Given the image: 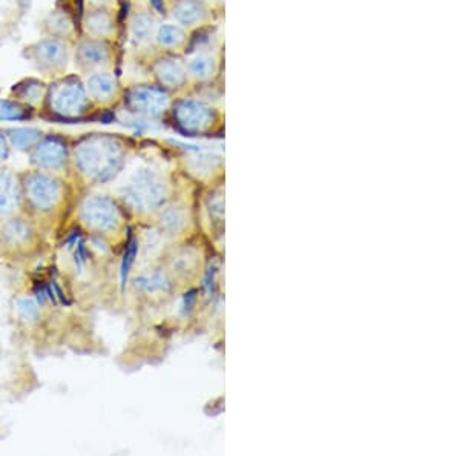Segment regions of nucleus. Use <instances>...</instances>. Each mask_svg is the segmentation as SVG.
<instances>
[{
    "label": "nucleus",
    "mask_w": 460,
    "mask_h": 456,
    "mask_svg": "<svg viewBox=\"0 0 460 456\" xmlns=\"http://www.w3.org/2000/svg\"><path fill=\"white\" fill-rule=\"evenodd\" d=\"M23 214L43 229H51L66 217V211L73 203L71 191L68 183L55 174L44 171H36L33 174L21 178Z\"/></svg>",
    "instance_id": "obj_1"
},
{
    "label": "nucleus",
    "mask_w": 460,
    "mask_h": 456,
    "mask_svg": "<svg viewBox=\"0 0 460 456\" xmlns=\"http://www.w3.org/2000/svg\"><path fill=\"white\" fill-rule=\"evenodd\" d=\"M75 169L89 184L110 182L123 165V147L117 140L94 137L77 147L74 154Z\"/></svg>",
    "instance_id": "obj_2"
},
{
    "label": "nucleus",
    "mask_w": 460,
    "mask_h": 456,
    "mask_svg": "<svg viewBox=\"0 0 460 456\" xmlns=\"http://www.w3.org/2000/svg\"><path fill=\"white\" fill-rule=\"evenodd\" d=\"M79 224L89 234L100 239H112L123 228V218L117 204L105 195L86 197L77 211Z\"/></svg>",
    "instance_id": "obj_3"
},
{
    "label": "nucleus",
    "mask_w": 460,
    "mask_h": 456,
    "mask_svg": "<svg viewBox=\"0 0 460 456\" xmlns=\"http://www.w3.org/2000/svg\"><path fill=\"white\" fill-rule=\"evenodd\" d=\"M121 198L136 212H149L158 209L166 200V186L155 171L143 168L127 178Z\"/></svg>",
    "instance_id": "obj_4"
},
{
    "label": "nucleus",
    "mask_w": 460,
    "mask_h": 456,
    "mask_svg": "<svg viewBox=\"0 0 460 456\" xmlns=\"http://www.w3.org/2000/svg\"><path fill=\"white\" fill-rule=\"evenodd\" d=\"M40 243L42 228L23 212L0 223V249L5 255L14 259L29 256Z\"/></svg>",
    "instance_id": "obj_5"
},
{
    "label": "nucleus",
    "mask_w": 460,
    "mask_h": 456,
    "mask_svg": "<svg viewBox=\"0 0 460 456\" xmlns=\"http://www.w3.org/2000/svg\"><path fill=\"white\" fill-rule=\"evenodd\" d=\"M23 211L21 177L0 171V223Z\"/></svg>",
    "instance_id": "obj_6"
},
{
    "label": "nucleus",
    "mask_w": 460,
    "mask_h": 456,
    "mask_svg": "<svg viewBox=\"0 0 460 456\" xmlns=\"http://www.w3.org/2000/svg\"><path fill=\"white\" fill-rule=\"evenodd\" d=\"M177 120L183 130L189 132H203L214 121V112L203 101H184L177 109Z\"/></svg>",
    "instance_id": "obj_7"
},
{
    "label": "nucleus",
    "mask_w": 460,
    "mask_h": 456,
    "mask_svg": "<svg viewBox=\"0 0 460 456\" xmlns=\"http://www.w3.org/2000/svg\"><path fill=\"white\" fill-rule=\"evenodd\" d=\"M34 163L44 172L59 174L66 168L68 152L66 146L57 139H48L38 143L34 152Z\"/></svg>",
    "instance_id": "obj_8"
},
{
    "label": "nucleus",
    "mask_w": 460,
    "mask_h": 456,
    "mask_svg": "<svg viewBox=\"0 0 460 456\" xmlns=\"http://www.w3.org/2000/svg\"><path fill=\"white\" fill-rule=\"evenodd\" d=\"M131 106L133 111L155 117L168 108V97L158 89H138L131 95Z\"/></svg>",
    "instance_id": "obj_9"
},
{
    "label": "nucleus",
    "mask_w": 460,
    "mask_h": 456,
    "mask_svg": "<svg viewBox=\"0 0 460 456\" xmlns=\"http://www.w3.org/2000/svg\"><path fill=\"white\" fill-rule=\"evenodd\" d=\"M88 104L86 97L79 88L66 86L55 95V112H60L66 117H75L85 112Z\"/></svg>",
    "instance_id": "obj_10"
},
{
    "label": "nucleus",
    "mask_w": 460,
    "mask_h": 456,
    "mask_svg": "<svg viewBox=\"0 0 460 456\" xmlns=\"http://www.w3.org/2000/svg\"><path fill=\"white\" fill-rule=\"evenodd\" d=\"M174 16L180 23L194 27L206 17V6L203 0H178L174 6Z\"/></svg>",
    "instance_id": "obj_11"
},
{
    "label": "nucleus",
    "mask_w": 460,
    "mask_h": 456,
    "mask_svg": "<svg viewBox=\"0 0 460 456\" xmlns=\"http://www.w3.org/2000/svg\"><path fill=\"white\" fill-rule=\"evenodd\" d=\"M157 75L163 85L177 88L181 86L184 80H186V69L181 65V62L174 59H166L158 63Z\"/></svg>",
    "instance_id": "obj_12"
},
{
    "label": "nucleus",
    "mask_w": 460,
    "mask_h": 456,
    "mask_svg": "<svg viewBox=\"0 0 460 456\" xmlns=\"http://www.w3.org/2000/svg\"><path fill=\"white\" fill-rule=\"evenodd\" d=\"M88 89L95 100H110L115 94L117 83L110 74H97L92 75L91 80L88 82Z\"/></svg>",
    "instance_id": "obj_13"
},
{
    "label": "nucleus",
    "mask_w": 460,
    "mask_h": 456,
    "mask_svg": "<svg viewBox=\"0 0 460 456\" xmlns=\"http://www.w3.org/2000/svg\"><path fill=\"white\" fill-rule=\"evenodd\" d=\"M110 53L101 43L88 42L80 48V63L88 67H101L107 63Z\"/></svg>",
    "instance_id": "obj_14"
},
{
    "label": "nucleus",
    "mask_w": 460,
    "mask_h": 456,
    "mask_svg": "<svg viewBox=\"0 0 460 456\" xmlns=\"http://www.w3.org/2000/svg\"><path fill=\"white\" fill-rule=\"evenodd\" d=\"M190 74L198 80H207L215 74L216 62L210 54H196L189 63Z\"/></svg>",
    "instance_id": "obj_15"
},
{
    "label": "nucleus",
    "mask_w": 460,
    "mask_h": 456,
    "mask_svg": "<svg viewBox=\"0 0 460 456\" xmlns=\"http://www.w3.org/2000/svg\"><path fill=\"white\" fill-rule=\"evenodd\" d=\"M184 38V31L177 27V25H163L162 28L157 29V42L163 48H178L181 47Z\"/></svg>",
    "instance_id": "obj_16"
},
{
    "label": "nucleus",
    "mask_w": 460,
    "mask_h": 456,
    "mask_svg": "<svg viewBox=\"0 0 460 456\" xmlns=\"http://www.w3.org/2000/svg\"><path fill=\"white\" fill-rule=\"evenodd\" d=\"M157 25L155 19L149 14H138L132 22V36L137 38L138 42H148L149 38L155 34Z\"/></svg>",
    "instance_id": "obj_17"
},
{
    "label": "nucleus",
    "mask_w": 460,
    "mask_h": 456,
    "mask_svg": "<svg viewBox=\"0 0 460 456\" xmlns=\"http://www.w3.org/2000/svg\"><path fill=\"white\" fill-rule=\"evenodd\" d=\"M112 19L105 11L92 12L91 16H88V28L97 36H106L112 31Z\"/></svg>",
    "instance_id": "obj_18"
},
{
    "label": "nucleus",
    "mask_w": 460,
    "mask_h": 456,
    "mask_svg": "<svg viewBox=\"0 0 460 456\" xmlns=\"http://www.w3.org/2000/svg\"><path fill=\"white\" fill-rule=\"evenodd\" d=\"M136 250H137V245L136 243H131L129 248H127V254L125 255V265H123V280L126 278L127 272H129V267L133 261V256H136Z\"/></svg>",
    "instance_id": "obj_19"
},
{
    "label": "nucleus",
    "mask_w": 460,
    "mask_h": 456,
    "mask_svg": "<svg viewBox=\"0 0 460 456\" xmlns=\"http://www.w3.org/2000/svg\"><path fill=\"white\" fill-rule=\"evenodd\" d=\"M8 156V147H6V143L3 137L0 136V162H3V160Z\"/></svg>",
    "instance_id": "obj_20"
}]
</instances>
